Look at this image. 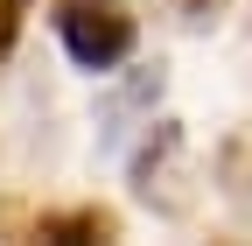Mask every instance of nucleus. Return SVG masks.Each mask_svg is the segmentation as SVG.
<instances>
[{"mask_svg": "<svg viewBox=\"0 0 252 246\" xmlns=\"http://www.w3.org/2000/svg\"><path fill=\"white\" fill-rule=\"evenodd\" d=\"M56 36L70 49L77 71H112L133 56V14H126V0H56Z\"/></svg>", "mask_w": 252, "mask_h": 246, "instance_id": "obj_1", "label": "nucleus"}, {"mask_svg": "<svg viewBox=\"0 0 252 246\" xmlns=\"http://www.w3.org/2000/svg\"><path fill=\"white\" fill-rule=\"evenodd\" d=\"M133 197L147 211H161V218H182L189 204H196V190H189V141L175 120H147V141L133 148Z\"/></svg>", "mask_w": 252, "mask_h": 246, "instance_id": "obj_2", "label": "nucleus"}, {"mask_svg": "<svg viewBox=\"0 0 252 246\" xmlns=\"http://www.w3.org/2000/svg\"><path fill=\"white\" fill-rule=\"evenodd\" d=\"M35 239H49V246H91V239H119V218H112L105 204L42 211V218H35Z\"/></svg>", "mask_w": 252, "mask_h": 246, "instance_id": "obj_3", "label": "nucleus"}, {"mask_svg": "<svg viewBox=\"0 0 252 246\" xmlns=\"http://www.w3.org/2000/svg\"><path fill=\"white\" fill-rule=\"evenodd\" d=\"M154 99H161V64L154 71H133L112 99H105V113H98V148H112L119 141V120H133V113H147Z\"/></svg>", "mask_w": 252, "mask_h": 246, "instance_id": "obj_4", "label": "nucleus"}, {"mask_svg": "<svg viewBox=\"0 0 252 246\" xmlns=\"http://www.w3.org/2000/svg\"><path fill=\"white\" fill-rule=\"evenodd\" d=\"M161 14H175L182 28H217L224 21V0H154Z\"/></svg>", "mask_w": 252, "mask_h": 246, "instance_id": "obj_5", "label": "nucleus"}, {"mask_svg": "<svg viewBox=\"0 0 252 246\" xmlns=\"http://www.w3.org/2000/svg\"><path fill=\"white\" fill-rule=\"evenodd\" d=\"M224 176L238 183V204H252V162H245V148H224Z\"/></svg>", "mask_w": 252, "mask_h": 246, "instance_id": "obj_6", "label": "nucleus"}, {"mask_svg": "<svg viewBox=\"0 0 252 246\" xmlns=\"http://www.w3.org/2000/svg\"><path fill=\"white\" fill-rule=\"evenodd\" d=\"M21 14H28V0H0V56L14 49V36H21Z\"/></svg>", "mask_w": 252, "mask_h": 246, "instance_id": "obj_7", "label": "nucleus"}]
</instances>
